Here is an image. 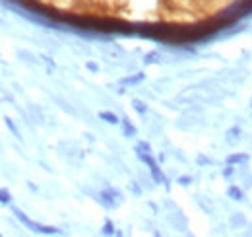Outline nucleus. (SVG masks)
<instances>
[{"label": "nucleus", "instance_id": "12", "mask_svg": "<svg viewBox=\"0 0 252 237\" xmlns=\"http://www.w3.org/2000/svg\"><path fill=\"white\" fill-rule=\"evenodd\" d=\"M99 118L105 120V122H109V124H119L121 122L119 117L115 113H111V111H99Z\"/></svg>", "mask_w": 252, "mask_h": 237}, {"label": "nucleus", "instance_id": "22", "mask_svg": "<svg viewBox=\"0 0 252 237\" xmlns=\"http://www.w3.org/2000/svg\"><path fill=\"white\" fill-rule=\"evenodd\" d=\"M138 148L144 150V152H152V146H150V142H140V144H138Z\"/></svg>", "mask_w": 252, "mask_h": 237}, {"label": "nucleus", "instance_id": "10", "mask_svg": "<svg viewBox=\"0 0 252 237\" xmlns=\"http://www.w3.org/2000/svg\"><path fill=\"white\" fill-rule=\"evenodd\" d=\"M146 80V74L144 72H138V74H132V76H126L121 80V84L123 86H136V84H140V82H144Z\"/></svg>", "mask_w": 252, "mask_h": 237}, {"label": "nucleus", "instance_id": "8", "mask_svg": "<svg viewBox=\"0 0 252 237\" xmlns=\"http://www.w3.org/2000/svg\"><path fill=\"white\" fill-rule=\"evenodd\" d=\"M239 179H241V187L245 191H252V171L249 169V163L243 165V169L239 173Z\"/></svg>", "mask_w": 252, "mask_h": 237}, {"label": "nucleus", "instance_id": "7", "mask_svg": "<svg viewBox=\"0 0 252 237\" xmlns=\"http://www.w3.org/2000/svg\"><path fill=\"white\" fill-rule=\"evenodd\" d=\"M249 159H251V156H249L247 152H235V154L227 156L225 163H231V165H245V163H249Z\"/></svg>", "mask_w": 252, "mask_h": 237}, {"label": "nucleus", "instance_id": "2", "mask_svg": "<svg viewBox=\"0 0 252 237\" xmlns=\"http://www.w3.org/2000/svg\"><path fill=\"white\" fill-rule=\"evenodd\" d=\"M12 212H14V216L26 226V228H30L32 232L35 234H43V236H63V230H59V228H55V226H43V224H37V222H33L30 220L22 210H18V208H12Z\"/></svg>", "mask_w": 252, "mask_h": 237}, {"label": "nucleus", "instance_id": "24", "mask_svg": "<svg viewBox=\"0 0 252 237\" xmlns=\"http://www.w3.org/2000/svg\"><path fill=\"white\" fill-rule=\"evenodd\" d=\"M41 59L45 60V62H47V64H49V66H51V68H55V62H53V60L49 59V57H41Z\"/></svg>", "mask_w": 252, "mask_h": 237}, {"label": "nucleus", "instance_id": "13", "mask_svg": "<svg viewBox=\"0 0 252 237\" xmlns=\"http://www.w3.org/2000/svg\"><path fill=\"white\" fill-rule=\"evenodd\" d=\"M159 62H161V55L158 51H152L144 57V64H159Z\"/></svg>", "mask_w": 252, "mask_h": 237}, {"label": "nucleus", "instance_id": "11", "mask_svg": "<svg viewBox=\"0 0 252 237\" xmlns=\"http://www.w3.org/2000/svg\"><path fill=\"white\" fill-rule=\"evenodd\" d=\"M121 124H123V130H125V136L128 138H134L136 136V126L130 122V118L128 117H123L121 118Z\"/></svg>", "mask_w": 252, "mask_h": 237}, {"label": "nucleus", "instance_id": "20", "mask_svg": "<svg viewBox=\"0 0 252 237\" xmlns=\"http://www.w3.org/2000/svg\"><path fill=\"white\" fill-rule=\"evenodd\" d=\"M179 185H183V187H189L190 183H192V177H189V175H185V177H179V181H177Z\"/></svg>", "mask_w": 252, "mask_h": 237}, {"label": "nucleus", "instance_id": "25", "mask_svg": "<svg viewBox=\"0 0 252 237\" xmlns=\"http://www.w3.org/2000/svg\"><path fill=\"white\" fill-rule=\"evenodd\" d=\"M0 60H2V59H0Z\"/></svg>", "mask_w": 252, "mask_h": 237}, {"label": "nucleus", "instance_id": "9", "mask_svg": "<svg viewBox=\"0 0 252 237\" xmlns=\"http://www.w3.org/2000/svg\"><path fill=\"white\" fill-rule=\"evenodd\" d=\"M229 224L233 230H241L243 226H247V218L243 216V212H233L229 218Z\"/></svg>", "mask_w": 252, "mask_h": 237}, {"label": "nucleus", "instance_id": "5", "mask_svg": "<svg viewBox=\"0 0 252 237\" xmlns=\"http://www.w3.org/2000/svg\"><path fill=\"white\" fill-rule=\"evenodd\" d=\"M169 222L177 228V230H181V232H187L189 230V220L183 216V212H173V214H169Z\"/></svg>", "mask_w": 252, "mask_h": 237}, {"label": "nucleus", "instance_id": "19", "mask_svg": "<svg viewBox=\"0 0 252 237\" xmlns=\"http://www.w3.org/2000/svg\"><path fill=\"white\" fill-rule=\"evenodd\" d=\"M86 68H88L90 72H99V64H97V62H92V60L86 62Z\"/></svg>", "mask_w": 252, "mask_h": 237}, {"label": "nucleus", "instance_id": "23", "mask_svg": "<svg viewBox=\"0 0 252 237\" xmlns=\"http://www.w3.org/2000/svg\"><path fill=\"white\" fill-rule=\"evenodd\" d=\"M198 163H202V165H208V163H212V159H208L206 156H198Z\"/></svg>", "mask_w": 252, "mask_h": 237}, {"label": "nucleus", "instance_id": "18", "mask_svg": "<svg viewBox=\"0 0 252 237\" xmlns=\"http://www.w3.org/2000/svg\"><path fill=\"white\" fill-rule=\"evenodd\" d=\"M4 122H6V126H8V128H10V130H12V134H14V136H16V138H22V136H20V132H18V128H16V124H14V122H12V118H4Z\"/></svg>", "mask_w": 252, "mask_h": 237}, {"label": "nucleus", "instance_id": "6", "mask_svg": "<svg viewBox=\"0 0 252 237\" xmlns=\"http://www.w3.org/2000/svg\"><path fill=\"white\" fill-rule=\"evenodd\" d=\"M241 138H243V128H241L239 124H235V126L227 128V132H225V140H227V144L235 146V144H237Z\"/></svg>", "mask_w": 252, "mask_h": 237}, {"label": "nucleus", "instance_id": "21", "mask_svg": "<svg viewBox=\"0 0 252 237\" xmlns=\"http://www.w3.org/2000/svg\"><path fill=\"white\" fill-rule=\"evenodd\" d=\"M130 191H132V193H134V195H140V193H142V191H140V187H138V183H136V181H132V183H130Z\"/></svg>", "mask_w": 252, "mask_h": 237}, {"label": "nucleus", "instance_id": "16", "mask_svg": "<svg viewBox=\"0 0 252 237\" xmlns=\"http://www.w3.org/2000/svg\"><path fill=\"white\" fill-rule=\"evenodd\" d=\"M221 175H223L225 179H233V177H235V165L225 163V167L221 169Z\"/></svg>", "mask_w": 252, "mask_h": 237}, {"label": "nucleus", "instance_id": "3", "mask_svg": "<svg viewBox=\"0 0 252 237\" xmlns=\"http://www.w3.org/2000/svg\"><path fill=\"white\" fill-rule=\"evenodd\" d=\"M97 202L103 204L105 208H109V210H113V208H117L119 204H123V195L119 191H115L113 187H107L105 191H101L97 195Z\"/></svg>", "mask_w": 252, "mask_h": 237}, {"label": "nucleus", "instance_id": "1", "mask_svg": "<svg viewBox=\"0 0 252 237\" xmlns=\"http://www.w3.org/2000/svg\"><path fill=\"white\" fill-rule=\"evenodd\" d=\"M136 156H138V159H140L142 163H146V165H148V169H150V173H152L154 183H158V185H165V187L169 185V181H167V177L163 175V171H161L159 163L154 159L152 152H144V150L136 148Z\"/></svg>", "mask_w": 252, "mask_h": 237}, {"label": "nucleus", "instance_id": "14", "mask_svg": "<svg viewBox=\"0 0 252 237\" xmlns=\"http://www.w3.org/2000/svg\"><path fill=\"white\" fill-rule=\"evenodd\" d=\"M132 109H134L136 113H140V115H146V113H148V105H146L144 101H140V99H134V101H132Z\"/></svg>", "mask_w": 252, "mask_h": 237}, {"label": "nucleus", "instance_id": "15", "mask_svg": "<svg viewBox=\"0 0 252 237\" xmlns=\"http://www.w3.org/2000/svg\"><path fill=\"white\" fill-rule=\"evenodd\" d=\"M101 234H103V236H117L115 224H113L111 220H105V224H103V230H101Z\"/></svg>", "mask_w": 252, "mask_h": 237}, {"label": "nucleus", "instance_id": "4", "mask_svg": "<svg viewBox=\"0 0 252 237\" xmlns=\"http://www.w3.org/2000/svg\"><path fill=\"white\" fill-rule=\"evenodd\" d=\"M227 197L235 202H243V200H247V191L241 185H229L227 187Z\"/></svg>", "mask_w": 252, "mask_h": 237}, {"label": "nucleus", "instance_id": "17", "mask_svg": "<svg viewBox=\"0 0 252 237\" xmlns=\"http://www.w3.org/2000/svg\"><path fill=\"white\" fill-rule=\"evenodd\" d=\"M10 202H12V195H10V191L0 189V204H10Z\"/></svg>", "mask_w": 252, "mask_h": 237}]
</instances>
